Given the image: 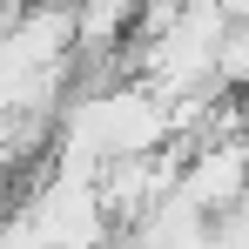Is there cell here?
Wrapping results in <instances>:
<instances>
[{
  "mask_svg": "<svg viewBox=\"0 0 249 249\" xmlns=\"http://www.w3.org/2000/svg\"><path fill=\"white\" fill-rule=\"evenodd\" d=\"M182 196L202 209L209 222L249 209V142H202L189 148V168H182Z\"/></svg>",
  "mask_w": 249,
  "mask_h": 249,
  "instance_id": "1",
  "label": "cell"
},
{
  "mask_svg": "<svg viewBox=\"0 0 249 249\" xmlns=\"http://www.w3.org/2000/svg\"><path fill=\"white\" fill-rule=\"evenodd\" d=\"M243 88H249V20H236L222 41V94H243Z\"/></svg>",
  "mask_w": 249,
  "mask_h": 249,
  "instance_id": "2",
  "label": "cell"
},
{
  "mask_svg": "<svg viewBox=\"0 0 249 249\" xmlns=\"http://www.w3.org/2000/svg\"><path fill=\"white\" fill-rule=\"evenodd\" d=\"M222 7H229V14H236V20H249V0H222Z\"/></svg>",
  "mask_w": 249,
  "mask_h": 249,
  "instance_id": "3",
  "label": "cell"
}]
</instances>
